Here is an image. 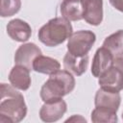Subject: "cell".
<instances>
[{"label":"cell","instance_id":"1","mask_svg":"<svg viewBox=\"0 0 123 123\" xmlns=\"http://www.w3.org/2000/svg\"><path fill=\"white\" fill-rule=\"evenodd\" d=\"M0 122L18 123L27 114V106L23 95L12 85L2 83L0 86Z\"/></svg>","mask_w":123,"mask_h":123},{"label":"cell","instance_id":"2","mask_svg":"<svg viewBox=\"0 0 123 123\" xmlns=\"http://www.w3.org/2000/svg\"><path fill=\"white\" fill-rule=\"evenodd\" d=\"M75 78L72 73L65 70H58L51 74L49 79L40 88V98L43 102L62 98L75 88Z\"/></svg>","mask_w":123,"mask_h":123},{"label":"cell","instance_id":"3","mask_svg":"<svg viewBox=\"0 0 123 123\" xmlns=\"http://www.w3.org/2000/svg\"><path fill=\"white\" fill-rule=\"evenodd\" d=\"M72 25L69 20L64 17H55L44 24L37 33L38 39L48 47H55L72 35Z\"/></svg>","mask_w":123,"mask_h":123},{"label":"cell","instance_id":"4","mask_svg":"<svg viewBox=\"0 0 123 123\" xmlns=\"http://www.w3.org/2000/svg\"><path fill=\"white\" fill-rule=\"evenodd\" d=\"M96 36L92 31L80 30L69 37L67 41V51L72 55L81 57L87 55L95 43Z\"/></svg>","mask_w":123,"mask_h":123},{"label":"cell","instance_id":"5","mask_svg":"<svg viewBox=\"0 0 123 123\" xmlns=\"http://www.w3.org/2000/svg\"><path fill=\"white\" fill-rule=\"evenodd\" d=\"M67 105L62 98L44 102L39 110V117L43 122L51 123L60 120L66 112Z\"/></svg>","mask_w":123,"mask_h":123},{"label":"cell","instance_id":"6","mask_svg":"<svg viewBox=\"0 0 123 123\" xmlns=\"http://www.w3.org/2000/svg\"><path fill=\"white\" fill-rule=\"evenodd\" d=\"M98 84L103 88L119 92L123 89V70L119 66L112 64L111 68L98 78Z\"/></svg>","mask_w":123,"mask_h":123},{"label":"cell","instance_id":"7","mask_svg":"<svg viewBox=\"0 0 123 123\" xmlns=\"http://www.w3.org/2000/svg\"><path fill=\"white\" fill-rule=\"evenodd\" d=\"M42 55L40 48L33 43L28 42L20 45L14 54V62L15 64L24 65L30 70H33V62L35 59Z\"/></svg>","mask_w":123,"mask_h":123},{"label":"cell","instance_id":"8","mask_svg":"<svg viewBox=\"0 0 123 123\" xmlns=\"http://www.w3.org/2000/svg\"><path fill=\"white\" fill-rule=\"evenodd\" d=\"M113 56L112 54L105 47H100L96 50L92 64H91V73L94 77L99 78L102 76L109 68H111L113 64Z\"/></svg>","mask_w":123,"mask_h":123},{"label":"cell","instance_id":"9","mask_svg":"<svg viewBox=\"0 0 123 123\" xmlns=\"http://www.w3.org/2000/svg\"><path fill=\"white\" fill-rule=\"evenodd\" d=\"M84 19L86 23L98 26L103 21V0H81Z\"/></svg>","mask_w":123,"mask_h":123},{"label":"cell","instance_id":"10","mask_svg":"<svg viewBox=\"0 0 123 123\" xmlns=\"http://www.w3.org/2000/svg\"><path fill=\"white\" fill-rule=\"evenodd\" d=\"M120 103H121V96L117 91H111L103 87H100L96 91L94 97L95 107L109 109L117 112Z\"/></svg>","mask_w":123,"mask_h":123},{"label":"cell","instance_id":"11","mask_svg":"<svg viewBox=\"0 0 123 123\" xmlns=\"http://www.w3.org/2000/svg\"><path fill=\"white\" fill-rule=\"evenodd\" d=\"M7 34L12 40L25 42L32 36V28L26 21L20 18H14L9 21L7 25Z\"/></svg>","mask_w":123,"mask_h":123},{"label":"cell","instance_id":"12","mask_svg":"<svg viewBox=\"0 0 123 123\" xmlns=\"http://www.w3.org/2000/svg\"><path fill=\"white\" fill-rule=\"evenodd\" d=\"M30 69L24 65L15 64L10 71L9 81L12 86L20 90H27L31 86Z\"/></svg>","mask_w":123,"mask_h":123},{"label":"cell","instance_id":"13","mask_svg":"<svg viewBox=\"0 0 123 123\" xmlns=\"http://www.w3.org/2000/svg\"><path fill=\"white\" fill-rule=\"evenodd\" d=\"M87 65H88V55L78 57L72 55L67 51V53L63 57L64 68L76 76L83 75L86 71Z\"/></svg>","mask_w":123,"mask_h":123},{"label":"cell","instance_id":"14","mask_svg":"<svg viewBox=\"0 0 123 123\" xmlns=\"http://www.w3.org/2000/svg\"><path fill=\"white\" fill-rule=\"evenodd\" d=\"M60 10L62 17L69 21L84 19V10L81 0H62Z\"/></svg>","mask_w":123,"mask_h":123},{"label":"cell","instance_id":"15","mask_svg":"<svg viewBox=\"0 0 123 123\" xmlns=\"http://www.w3.org/2000/svg\"><path fill=\"white\" fill-rule=\"evenodd\" d=\"M60 68L61 63L58 60L43 55L37 57L33 62V70L41 74L51 75L60 70Z\"/></svg>","mask_w":123,"mask_h":123},{"label":"cell","instance_id":"16","mask_svg":"<svg viewBox=\"0 0 123 123\" xmlns=\"http://www.w3.org/2000/svg\"><path fill=\"white\" fill-rule=\"evenodd\" d=\"M102 46L107 48L113 58L123 57V30H118L107 37Z\"/></svg>","mask_w":123,"mask_h":123},{"label":"cell","instance_id":"17","mask_svg":"<svg viewBox=\"0 0 123 123\" xmlns=\"http://www.w3.org/2000/svg\"><path fill=\"white\" fill-rule=\"evenodd\" d=\"M117 120L116 111L109 109L95 107L91 112V121L93 123H115Z\"/></svg>","mask_w":123,"mask_h":123},{"label":"cell","instance_id":"18","mask_svg":"<svg viewBox=\"0 0 123 123\" xmlns=\"http://www.w3.org/2000/svg\"><path fill=\"white\" fill-rule=\"evenodd\" d=\"M0 2V15L2 17L12 16L21 8V0H1Z\"/></svg>","mask_w":123,"mask_h":123},{"label":"cell","instance_id":"19","mask_svg":"<svg viewBox=\"0 0 123 123\" xmlns=\"http://www.w3.org/2000/svg\"><path fill=\"white\" fill-rule=\"evenodd\" d=\"M109 1L114 9L123 12V0H109Z\"/></svg>","mask_w":123,"mask_h":123},{"label":"cell","instance_id":"20","mask_svg":"<svg viewBox=\"0 0 123 123\" xmlns=\"http://www.w3.org/2000/svg\"><path fill=\"white\" fill-rule=\"evenodd\" d=\"M67 122H86V118H84L82 115H79V114H74V115H72L71 117H69V118H67L66 120H65V123H67Z\"/></svg>","mask_w":123,"mask_h":123},{"label":"cell","instance_id":"21","mask_svg":"<svg viewBox=\"0 0 123 123\" xmlns=\"http://www.w3.org/2000/svg\"><path fill=\"white\" fill-rule=\"evenodd\" d=\"M113 64L119 66L122 70H123V57H118V58H114L113 60Z\"/></svg>","mask_w":123,"mask_h":123},{"label":"cell","instance_id":"22","mask_svg":"<svg viewBox=\"0 0 123 123\" xmlns=\"http://www.w3.org/2000/svg\"><path fill=\"white\" fill-rule=\"evenodd\" d=\"M122 119H123V112H122Z\"/></svg>","mask_w":123,"mask_h":123}]
</instances>
